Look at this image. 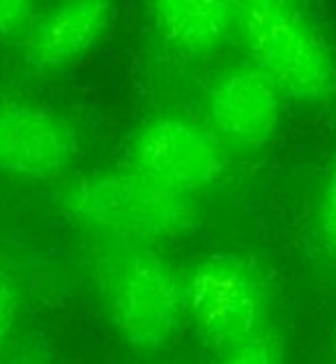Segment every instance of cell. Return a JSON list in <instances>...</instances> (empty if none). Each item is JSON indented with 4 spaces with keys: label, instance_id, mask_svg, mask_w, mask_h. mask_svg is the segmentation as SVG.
Returning <instances> with one entry per match:
<instances>
[{
    "label": "cell",
    "instance_id": "cell-1",
    "mask_svg": "<svg viewBox=\"0 0 336 364\" xmlns=\"http://www.w3.org/2000/svg\"><path fill=\"white\" fill-rule=\"evenodd\" d=\"M60 208L85 231L134 245L178 240L198 222L194 196L134 168L88 173L70 182L60 191Z\"/></svg>",
    "mask_w": 336,
    "mask_h": 364
},
{
    "label": "cell",
    "instance_id": "cell-2",
    "mask_svg": "<svg viewBox=\"0 0 336 364\" xmlns=\"http://www.w3.org/2000/svg\"><path fill=\"white\" fill-rule=\"evenodd\" d=\"M235 31L251 65L283 100L323 104L336 92L334 55L300 7L281 0L235 3Z\"/></svg>",
    "mask_w": 336,
    "mask_h": 364
},
{
    "label": "cell",
    "instance_id": "cell-3",
    "mask_svg": "<svg viewBox=\"0 0 336 364\" xmlns=\"http://www.w3.org/2000/svg\"><path fill=\"white\" fill-rule=\"evenodd\" d=\"M185 309L205 343L228 350L267 330V282L249 256L212 254L187 277Z\"/></svg>",
    "mask_w": 336,
    "mask_h": 364
},
{
    "label": "cell",
    "instance_id": "cell-4",
    "mask_svg": "<svg viewBox=\"0 0 336 364\" xmlns=\"http://www.w3.org/2000/svg\"><path fill=\"white\" fill-rule=\"evenodd\" d=\"M107 309L127 346L157 350L178 330L185 311V286L159 252L134 247L109 272Z\"/></svg>",
    "mask_w": 336,
    "mask_h": 364
},
{
    "label": "cell",
    "instance_id": "cell-5",
    "mask_svg": "<svg viewBox=\"0 0 336 364\" xmlns=\"http://www.w3.org/2000/svg\"><path fill=\"white\" fill-rule=\"evenodd\" d=\"M129 161L134 171L159 185L194 196L224 178L228 152L210 124L166 116L136 132L129 146Z\"/></svg>",
    "mask_w": 336,
    "mask_h": 364
},
{
    "label": "cell",
    "instance_id": "cell-6",
    "mask_svg": "<svg viewBox=\"0 0 336 364\" xmlns=\"http://www.w3.org/2000/svg\"><path fill=\"white\" fill-rule=\"evenodd\" d=\"M79 136L51 107L28 100H0V176L49 180L70 168Z\"/></svg>",
    "mask_w": 336,
    "mask_h": 364
},
{
    "label": "cell",
    "instance_id": "cell-7",
    "mask_svg": "<svg viewBox=\"0 0 336 364\" xmlns=\"http://www.w3.org/2000/svg\"><path fill=\"white\" fill-rule=\"evenodd\" d=\"M283 97L254 65L224 72L207 92V118L224 146L261 148L281 122Z\"/></svg>",
    "mask_w": 336,
    "mask_h": 364
},
{
    "label": "cell",
    "instance_id": "cell-8",
    "mask_svg": "<svg viewBox=\"0 0 336 364\" xmlns=\"http://www.w3.org/2000/svg\"><path fill=\"white\" fill-rule=\"evenodd\" d=\"M113 21V7L99 0L63 3L37 16L23 37L26 63L40 74L67 70L85 58Z\"/></svg>",
    "mask_w": 336,
    "mask_h": 364
},
{
    "label": "cell",
    "instance_id": "cell-9",
    "mask_svg": "<svg viewBox=\"0 0 336 364\" xmlns=\"http://www.w3.org/2000/svg\"><path fill=\"white\" fill-rule=\"evenodd\" d=\"M152 26L173 51L200 58L215 53L235 31V3L224 0H157Z\"/></svg>",
    "mask_w": 336,
    "mask_h": 364
},
{
    "label": "cell",
    "instance_id": "cell-10",
    "mask_svg": "<svg viewBox=\"0 0 336 364\" xmlns=\"http://www.w3.org/2000/svg\"><path fill=\"white\" fill-rule=\"evenodd\" d=\"M219 364H283L279 337L270 330L258 332L256 337L224 350Z\"/></svg>",
    "mask_w": 336,
    "mask_h": 364
},
{
    "label": "cell",
    "instance_id": "cell-11",
    "mask_svg": "<svg viewBox=\"0 0 336 364\" xmlns=\"http://www.w3.org/2000/svg\"><path fill=\"white\" fill-rule=\"evenodd\" d=\"M318 240L325 254L336 261V155L325 176L318 200Z\"/></svg>",
    "mask_w": 336,
    "mask_h": 364
},
{
    "label": "cell",
    "instance_id": "cell-12",
    "mask_svg": "<svg viewBox=\"0 0 336 364\" xmlns=\"http://www.w3.org/2000/svg\"><path fill=\"white\" fill-rule=\"evenodd\" d=\"M35 7L23 0H0V40H23L35 23Z\"/></svg>",
    "mask_w": 336,
    "mask_h": 364
},
{
    "label": "cell",
    "instance_id": "cell-13",
    "mask_svg": "<svg viewBox=\"0 0 336 364\" xmlns=\"http://www.w3.org/2000/svg\"><path fill=\"white\" fill-rule=\"evenodd\" d=\"M21 311V295H18L16 284L9 277L0 274V353L9 343Z\"/></svg>",
    "mask_w": 336,
    "mask_h": 364
},
{
    "label": "cell",
    "instance_id": "cell-14",
    "mask_svg": "<svg viewBox=\"0 0 336 364\" xmlns=\"http://www.w3.org/2000/svg\"><path fill=\"white\" fill-rule=\"evenodd\" d=\"M23 364H26V362H23Z\"/></svg>",
    "mask_w": 336,
    "mask_h": 364
}]
</instances>
